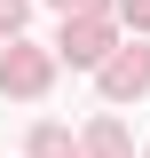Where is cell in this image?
Listing matches in <instances>:
<instances>
[{
  "label": "cell",
  "mask_w": 150,
  "mask_h": 158,
  "mask_svg": "<svg viewBox=\"0 0 150 158\" xmlns=\"http://www.w3.org/2000/svg\"><path fill=\"white\" fill-rule=\"evenodd\" d=\"M142 87H150V48L103 56V95H142Z\"/></svg>",
  "instance_id": "6da1fadb"
},
{
  "label": "cell",
  "mask_w": 150,
  "mask_h": 158,
  "mask_svg": "<svg viewBox=\"0 0 150 158\" xmlns=\"http://www.w3.org/2000/svg\"><path fill=\"white\" fill-rule=\"evenodd\" d=\"M0 87H8V95H40V87H48V56L8 48V56H0Z\"/></svg>",
  "instance_id": "7a4b0ae2"
},
{
  "label": "cell",
  "mask_w": 150,
  "mask_h": 158,
  "mask_svg": "<svg viewBox=\"0 0 150 158\" xmlns=\"http://www.w3.org/2000/svg\"><path fill=\"white\" fill-rule=\"evenodd\" d=\"M103 56H111V24H95V16L63 24V63H103Z\"/></svg>",
  "instance_id": "3957f363"
},
{
  "label": "cell",
  "mask_w": 150,
  "mask_h": 158,
  "mask_svg": "<svg viewBox=\"0 0 150 158\" xmlns=\"http://www.w3.org/2000/svg\"><path fill=\"white\" fill-rule=\"evenodd\" d=\"M24 24V0H0V32H16Z\"/></svg>",
  "instance_id": "277c9868"
},
{
  "label": "cell",
  "mask_w": 150,
  "mask_h": 158,
  "mask_svg": "<svg viewBox=\"0 0 150 158\" xmlns=\"http://www.w3.org/2000/svg\"><path fill=\"white\" fill-rule=\"evenodd\" d=\"M119 16H127V24H150V0H119Z\"/></svg>",
  "instance_id": "5b68a950"
},
{
  "label": "cell",
  "mask_w": 150,
  "mask_h": 158,
  "mask_svg": "<svg viewBox=\"0 0 150 158\" xmlns=\"http://www.w3.org/2000/svg\"><path fill=\"white\" fill-rule=\"evenodd\" d=\"M56 8H79V16H87V8H95V0H56Z\"/></svg>",
  "instance_id": "8992f818"
}]
</instances>
